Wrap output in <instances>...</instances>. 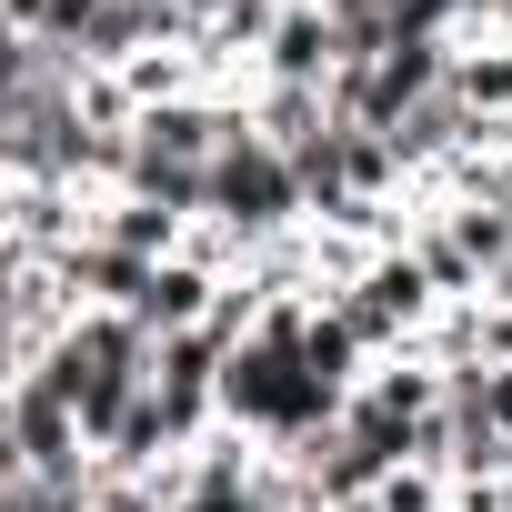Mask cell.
<instances>
[{
  "label": "cell",
  "mask_w": 512,
  "mask_h": 512,
  "mask_svg": "<svg viewBox=\"0 0 512 512\" xmlns=\"http://www.w3.org/2000/svg\"><path fill=\"white\" fill-rule=\"evenodd\" d=\"M372 502H382V512H452V472H442V462H402V472H382Z\"/></svg>",
  "instance_id": "cell-8"
},
{
  "label": "cell",
  "mask_w": 512,
  "mask_h": 512,
  "mask_svg": "<svg viewBox=\"0 0 512 512\" xmlns=\"http://www.w3.org/2000/svg\"><path fill=\"white\" fill-rule=\"evenodd\" d=\"M342 71V21L332 0H282V21L262 41V81H302V91H332Z\"/></svg>",
  "instance_id": "cell-3"
},
{
  "label": "cell",
  "mask_w": 512,
  "mask_h": 512,
  "mask_svg": "<svg viewBox=\"0 0 512 512\" xmlns=\"http://www.w3.org/2000/svg\"><path fill=\"white\" fill-rule=\"evenodd\" d=\"M151 272L161 262H141V251H121V241H71L61 251V282L81 292V312H141Z\"/></svg>",
  "instance_id": "cell-4"
},
{
  "label": "cell",
  "mask_w": 512,
  "mask_h": 512,
  "mask_svg": "<svg viewBox=\"0 0 512 512\" xmlns=\"http://www.w3.org/2000/svg\"><path fill=\"white\" fill-rule=\"evenodd\" d=\"M91 462H101V452H91L71 392H61L51 372H11V392H0V472H51V482H71V472H91Z\"/></svg>",
  "instance_id": "cell-2"
},
{
  "label": "cell",
  "mask_w": 512,
  "mask_h": 512,
  "mask_svg": "<svg viewBox=\"0 0 512 512\" xmlns=\"http://www.w3.org/2000/svg\"><path fill=\"white\" fill-rule=\"evenodd\" d=\"M201 211H211V221H231L251 251H272V241L312 231V201H302L292 151H282V141H262L251 121L221 141V161H211V201H201Z\"/></svg>",
  "instance_id": "cell-1"
},
{
  "label": "cell",
  "mask_w": 512,
  "mask_h": 512,
  "mask_svg": "<svg viewBox=\"0 0 512 512\" xmlns=\"http://www.w3.org/2000/svg\"><path fill=\"white\" fill-rule=\"evenodd\" d=\"M482 362L512 372V302H482Z\"/></svg>",
  "instance_id": "cell-9"
},
{
  "label": "cell",
  "mask_w": 512,
  "mask_h": 512,
  "mask_svg": "<svg viewBox=\"0 0 512 512\" xmlns=\"http://www.w3.org/2000/svg\"><path fill=\"white\" fill-rule=\"evenodd\" d=\"M332 512H382V502H332Z\"/></svg>",
  "instance_id": "cell-11"
},
{
  "label": "cell",
  "mask_w": 512,
  "mask_h": 512,
  "mask_svg": "<svg viewBox=\"0 0 512 512\" xmlns=\"http://www.w3.org/2000/svg\"><path fill=\"white\" fill-rule=\"evenodd\" d=\"M141 11H181V0H141Z\"/></svg>",
  "instance_id": "cell-12"
},
{
  "label": "cell",
  "mask_w": 512,
  "mask_h": 512,
  "mask_svg": "<svg viewBox=\"0 0 512 512\" xmlns=\"http://www.w3.org/2000/svg\"><path fill=\"white\" fill-rule=\"evenodd\" d=\"M211 302H221V272H201L191 251H181V262H161V272H151V292H141V312H131V322L161 342V332H191V322H211Z\"/></svg>",
  "instance_id": "cell-5"
},
{
  "label": "cell",
  "mask_w": 512,
  "mask_h": 512,
  "mask_svg": "<svg viewBox=\"0 0 512 512\" xmlns=\"http://www.w3.org/2000/svg\"><path fill=\"white\" fill-rule=\"evenodd\" d=\"M251 131L282 141V151H312L332 131V91H302V81H262L251 91Z\"/></svg>",
  "instance_id": "cell-6"
},
{
  "label": "cell",
  "mask_w": 512,
  "mask_h": 512,
  "mask_svg": "<svg viewBox=\"0 0 512 512\" xmlns=\"http://www.w3.org/2000/svg\"><path fill=\"white\" fill-rule=\"evenodd\" d=\"M502 482H512V472H502Z\"/></svg>",
  "instance_id": "cell-13"
},
{
  "label": "cell",
  "mask_w": 512,
  "mask_h": 512,
  "mask_svg": "<svg viewBox=\"0 0 512 512\" xmlns=\"http://www.w3.org/2000/svg\"><path fill=\"white\" fill-rule=\"evenodd\" d=\"M452 91H462L472 121H512V41H462Z\"/></svg>",
  "instance_id": "cell-7"
},
{
  "label": "cell",
  "mask_w": 512,
  "mask_h": 512,
  "mask_svg": "<svg viewBox=\"0 0 512 512\" xmlns=\"http://www.w3.org/2000/svg\"><path fill=\"white\" fill-rule=\"evenodd\" d=\"M492 201H502V211H512V151H502V161H492Z\"/></svg>",
  "instance_id": "cell-10"
}]
</instances>
